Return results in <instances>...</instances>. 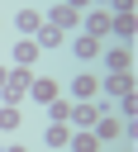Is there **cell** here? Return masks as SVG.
<instances>
[{"mask_svg": "<svg viewBox=\"0 0 138 152\" xmlns=\"http://www.w3.org/2000/svg\"><path fill=\"white\" fill-rule=\"evenodd\" d=\"M71 48H76V57H95V43H90V38H76Z\"/></svg>", "mask_w": 138, "mask_h": 152, "instance_id": "cell-1", "label": "cell"}, {"mask_svg": "<svg viewBox=\"0 0 138 152\" xmlns=\"http://www.w3.org/2000/svg\"><path fill=\"white\" fill-rule=\"evenodd\" d=\"M71 5H86V0H71Z\"/></svg>", "mask_w": 138, "mask_h": 152, "instance_id": "cell-2", "label": "cell"}]
</instances>
